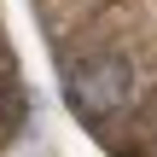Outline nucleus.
<instances>
[{"mask_svg":"<svg viewBox=\"0 0 157 157\" xmlns=\"http://www.w3.org/2000/svg\"><path fill=\"white\" fill-rule=\"evenodd\" d=\"M70 99L82 111H117L128 99V58H87L70 70Z\"/></svg>","mask_w":157,"mask_h":157,"instance_id":"1","label":"nucleus"}]
</instances>
